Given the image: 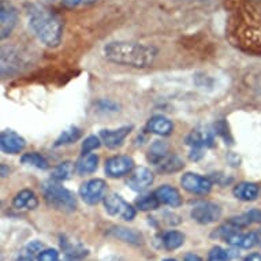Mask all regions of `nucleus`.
I'll use <instances>...</instances> for the list:
<instances>
[{"label": "nucleus", "mask_w": 261, "mask_h": 261, "mask_svg": "<svg viewBox=\"0 0 261 261\" xmlns=\"http://www.w3.org/2000/svg\"><path fill=\"white\" fill-rule=\"evenodd\" d=\"M227 37L238 49L261 55V0H226Z\"/></svg>", "instance_id": "f257e3e1"}, {"label": "nucleus", "mask_w": 261, "mask_h": 261, "mask_svg": "<svg viewBox=\"0 0 261 261\" xmlns=\"http://www.w3.org/2000/svg\"><path fill=\"white\" fill-rule=\"evenodd\" d=\"M158 49L153 45L136 41H111L104 47L106 59L120 66L146 69L153 64Z\"/></svg>", "instance_id": "f03ea898"}, {"label": "nucleus", "mask_w": 261, "mask_h": 261, "mask_svg": "<svg viewBox=\"0 0 261 261\" xmlns=\"http://www.w3.org/2000/svg\"><path fill=\"white\" fill-rule=\"evenodd\" d=\"M26 14L30 29L33 30L37 39L47 47H58L63 35V22L60 17L43 6L33 3L26 6Z\"/></svg>", "instance_id": "7ed1b4c3"}, {"label": "nucleus", "mask_w": 261, "mask_h": 261, "mask_svg": "<svg viewBox=\"0 0 261 261\" xmlns=\"http://www.w3.org/2000/svg\"><path fill=\"white\" fill-rule=\"evenodd\" d=\"M44 198L49 206L63 212H73L77 208V198L69 189L60 186L56 180L45 182L43 186Z\"/></svg>", "instance_id": "20e7f679"}, {"label": "nucleus", "mask_w": 261, "mask_h": 261, "mask_svg": "<svg viewBox=\"0 0 261 261\" xmlns=\"http://www.w3.org/2000/svg\"><path fill=\"white\" fill-rule=\"evenodd\" d=\"M186 142L192 148L190 159L196 162L204 156V150L206 148H212L215 145V132L210 127H198L189 134Z\"/></svg>", "instance_id": "39448f33"}, {"label": "nucleus", "mask_w": 261, "mask_h": 261, "mask_svg": "<svg viewBox=\"0 0 261 261\" xmlns=\"http://www.w3.org/2000/svg\"><path fill=\"white\" fill-rule=\"evenodd\" d=\"M103 202L104 208L111 216H118V218L123 219L126 222H132L136 218V214H137L136 208L124 201L123 198L116 193L106 194Z\"/></svg>", "instance_id": "423d86ee"}, {"label": "nucleus", "mask_w": 261, "mask_h": 261, "mask_svg": "<svg viewBox=\"0 0 261 261\" xmlns=\"http://www.w3.org/2000/svg\"><path fill=\"white\" fill-rule=\"evenodd\" d=\"M190 215H192L193 220L206 226V224H212V223L218 222L220 216H222V208L215 202H197L196 205L193 206Z\"/></svg>", "instance_id": "0eeeda50"}, {"label": "nucleus", "mask_w": 261, "mask_h": 261, "mask_svg": "<svg viewBox=\"0 0 261 261\" xmlns=\"http://www.w3.org/2000/svg\"><path fill=\"white\" fill-rule=\"evenodd\" d=\"M106 192H107V184L106 180L99 178L88 180L80 188V196L88 205H96L100 201H103Z\"/></svg>", "instance_id": "6e6552de"}, {"label": "nucleus", "mask_w": 261, "mask_h": 261, "mask_svg": "<svg viewBox=\"0 0 261 261\" xmlns=\"http://www.w3.org/2000/svg\"><path fill=\"white\" fill-rule=\"evenodd\" d=\"M18 21V11L10 0L0 3V37L5 40L11 35Z\"/></svg>", "instance_id": "1a4fd4ad"}, {"label": "nucleus", "mask_w": 261, "mask_h": 261, "mask_svg": "<svg viewBox=\"0 0 261 261\" xmlns=\"http://www.w3.org/2000/svg\"><path fill=\"white\" fill-rule=\"evenodd\" d=\"M180 185L184 186L185 190H188L192 194H198V196H205L212 189V180L205 176L198 175L194 172H186L180 178Z\"/></svg>", "instance_id": "9d476101"}, {"label": "nucleus", "mask_w": 261, "mask_h": 261, "mask_svg": "<svg viewBox=\"0 0 261 261\" xmlns=\"http://www.w3.org/2000/svg\"><path fill=\"white\" fill-rule=\"evenodd\" d=\"M134 170V160L130 156H114L106 162V174L110 178H120Z\"/></svg>", "instance_id": "9b49d317"}, {"label": "nucleus", "mask_w": 261, "mask_h": 261, "mask_svg": "<svg viewBox=\"0 0 261 261\" xmlns=\"http://www.w3.org/2000/svg\"><path fill=\"white\" fill-rule=\"evenodd\" d=\"M154 175L149 168L137 167L130 172V176L127 179V185L134 192H144L153 184Z\"/></svg>", "instance_id": "f8f14e48"}, {"label": "nucleus", "mask_w": 261, "mask_h": 261, "mask_svg": "<svg viewBox=\"0 0 261 261\" xmlns=\"http://www.w3.org/2000/svg\"><path fill=\"white\" fill-rule=\"evenodd\" d=\"M26 141L13 130H5L0 134V148L5 153L18 154L25 149Z\"/></svg>", "instance_id": "ddd939ff"}, {"label": "nucleus", "mask_w": 261, "mask_h": 261, "mask_svg": "<svg viewBox=\"0 0 261 261\" xmlns=\"http://www.w3.org/2000/svg\"><path fill=\"white\" fill-rule=\"evenodd\" d=\"M132 132V126H123V127L115 128V130H101L100 132V140L104 142V145L110 149H115L122 145V142Z\"/></svg>", "instance_id": "4468645a"}, {"label": "nucleus", "mask_w": 261, "mask_h": 261, "mask_svg": "<svg viewBox=\"0 0 261 261\" xmlns=\"http://www.w3.org/2000/svg\"><path fill=\"white\" fill-rule=\"evenodd\" d=\"M223 241L236 248L250 249L253 246H257V234L256 232H241V230H236L230 232Z\"/></svg>", "instance_id": "2eb2a0df"}, {"label": "nucleus", "mask_w": 261, "mask_h": 261, "mask_svg": "<svg viewBox=\"0 0 261 261\" xmlns=\"http://www.w3.org/2000/svg\"><path fill=\"white\" fill-rule=\"evenodd\" d=\"M154 194L160 204L171 206V208H178L182 205V197H180L179 192L172 186H168V185L160 186L158 190H154Z\"/></svg>", "instance_id": "dca6fc26"}, {"label": "nucleus", "mask_w": 261, "mask_h": 261, "mask_svg": "<svg viewBox=\"0 0 261 261\" xmlns=\"http://www.w3.org/2000/svg\"><path fill=\"white\" fill-rule=\"evenodd\" d=\"M60 240H62L60 245H62L64 256H66V261H82L89 254V252L81 244L67 240L66 237H62Z\"/></svg>", "instance_id": "f3484780"}, {"label": "nucleus", "mask_w": 261, "mask_h": 261, "mask_svg": "<svg viewBox=\"0 0 261 261\" xmlns=\"http://www.w3.org/2000/svg\"><path fill=\"white\" fill-rule=\"evenodd\" d=\"M39 205V198L29 189H23L15 194L13 200V206L15 210H36Z\"/></svg>", "instance_id": "a211bd4d"}, {"label": "nucleus", "mask_w": 261, "mask_h": 261, "mask_svg": "<svg viewBox=\"0 0 261 261\" xmlns=\"http://www.w3.org/2000/svg\"><path fill=\"white\" fill-rule=\"evenodd\" d=\"M148 130L150 133L158 134V136H162V137H166V136H170L174 130V124L168 118L162 115H156L153 118H150L149 122H148Z\"/></svg>", "instance_id": "6ab92c4d"}, {"label": "nucleus", "mask_w": 261, "mask_h": 261, "mask_svg": "<svg viewBox=\"0 0 261 261\" xmlns=\"http://www.w3.org/2000/svg\"><path fill=\"white\" fill-rule=\"evenodd\" d=\"M258 193H260V189L253 182H241L232 190L234 197L245 202L254 201L258 197Z\"/></svg>", "instance_id": "aec40b11"}, {"label": "nucleus", "mask_w": 261, "mask_h": 261, "mask_svg": "<svg viewBox=\"0 0 261 261\" xmlns=\"http://www.w3.org/2000/svg\"><path fill=\"white\" fill-rule=\"evenodd\" d=\"M99 166V158L94 153H84L81 158L78 159L77 164H75V171L80 175H89L93 174L97 170Z\"/></svg>", "instance_id": "412c9836"}, {"label": "nucleus", "mask_w": 261, "mask_h": 261, "mask_svg": "<svg viewBox=\"0 0 261 261\" xmlns=\"http://www.w3.org/2000/svg\"><path fill=\"white\" fill-rule=\"evenodd\" d=\"M110 234L114 236L118 240L123 241L130 245H141L142 236L133 228H126V227H114L110 230Z\"/></svg>", "instance_id": "4be33fe9"}, {"label": "nucleus", "mask_w": 261, "mask_h": 261, "mask_svg": "<svg viewBox=\"0 0 261 261\" xmlns=\"http://www.w3.org/2000/svg\"><path fill=\"white\" fill-rule=\"evenodd\" d=\"M168 149L170 148L164 141H154L149 148V152H148V160L158 166L167 158Z\"/></svg>", "instance_id": "5701e85b"}, {"label": "nucleus", "mask_w": 261, "mask_h": 261, "mask_svg": "<svg viewBox=\"0 0 261 261\" xmlns=\"http://www.w3.org/2000/svg\"><path fill=\"white\" fill-rule=\"evenodd\" d=\"M184 162L182 159L172 154V156H167L160 164H158V171L162 174H171V172L179 171L184 168Z\"/></svg>", "instance_id": "b1692460"}, {"label": "nucleus", "mask_w": 261, "mask_h": 261, "mask_svg": "<svg viewBox=\"0 0 261 261\" xmlns=\"http://www.w3.org/2000/svg\"><path fill=\"white\" fill-rule=\"evenodd\" d=\"M163 246L167 250H175V249L180 248L185 244V236L180 231L176 230H171V231L166 232L162 238Z\"/></svg>", "instance_id": "393cba45"}, {"label": "nucleus", "mask_w": 261, "mask_h": 261, "mask_svg": "<svg viewBox=\"0 0 261 261\" xmlns=\"http://www.w3.org/2000/svg\"><path fill=\"white\" fill-rule=\"evenodd\" d=\"M74 164L71 162H63L58 164L54 170H52V179L56 182H62V180H67L73 175Z\"/></svg>", "instance_id": "a878e982"}, {"label": "nucleus", "mask_w": 261, "mask_h": 261, "mask_svg": "<svg viewBox=\"0 0 261 261\" xmlns=\"http://www.w3.org/2000/svg\"><path fill=\"white\" fill-rule=\"evenodd\" d=\"M21 163L25 164V166H29V167L37 168V170H47L49 167L47 159L41 156L40 153H36V152H30V153L23 154L21 158Z\"/></svg>", "instance_id": "bb28decb"}, {"label": "nucleus", "mask_w": 261, "mask_h": 261, "mask_svg": "<svg viewBox=\"0 0 261 261\" xmlns=\"http://www.w3.org/2000/svg\"><path fill=\"white\" fill-rule=\"evenodd\" d=\"M82 133L81 130L75 126H71V127L63 130L60 136L58 137V140L55 141V146H62V145H69V144H73V142L78 141L81 138Z\"/></svg>", "instance_id": "cd10ccee"}, {"label": "nucleus", "mask_w": 261, "mask_h": 261, "mask_svg": "<svg viewBox=\"0 0 261 261\" xmlns=\"http://www.w3.org/2000/svg\"><path fill=\"white\" fill-rule=\"evenodd\" d=\"M159 205H160V201L156 197V194L152 193V194H146V196H142L136 201V206H137L140 211H153L158 210Z\"/></svg>", "instance_id": "c85d7f7f"}, {"label": "nucleus", "mask_w": 261, "mask_h": 261, "mask_svg": "<svg viewBox=\"0 0 261 261\" xmlns=\"http://www.w3.org/2000/svg\"><path fill=\"white\" fill-rule=\"evenodd\" d=\"M44 250V245L40 242V241H32L30 244L26 245V248L23 249V254L26 256L32 257V258H35L36 256H39L40 253Z\"/></svg>", "instance_id": "c756f323"}, {"label": "nucleus", "mask_w": 261, "mask_h": 261, "mask_svg": "<svg viewBox=\"0 0 261 261\" xmlns=\"http://www.w3.org/2000/svg\"><path fill=\"white\" fill-rule=\"evenodd\" d=\"M228 258H230V256H228L227 250H224L220 246H215V248L211 249L206 261H228Z\"/></svg>", "instance_id": "7c9ffc66"}, {"label": "nucleus", "mask_w": 261, "mask_h": 261, "mask_svg": "<svg viewBox=\"0 0 261 261\" xmlns=\"http://www.w3.org/2000/svg\"><path fill=\"white\" fill-rule=\"evenodd\" d=\"M100 145H101L100 138L96 137V136H90V137L85 138V141L82 144V153H90L94 149L100 148Z\"/></svg>", "instance_id": "2f4dec72"}, {"label": "nucleus", "mask_w": 261, "mask_h": 261, "mask_svg": "<svg viewBox=\"0 0 261 261\" xmlns=\"http://www.w3.org/2000/svg\"><path fill=\"white\" fill-rule=\"evenodd\" d=\"M37 261H60L59 252L56 249H44L37 256Z\"/></svg>", "instance_id": "473e14b6"}, {"label": "nucleus", "mask_w": 261, "mask_h": 261, "mask_svg": "<svg viewBox=\"0 0 261 261\" xmlns=\"http://www.w3.org/2000/svg\"><path fill=\"white\" fill-rule=\"evenodd\" d=\"M248 215L252 223H261V210H250L248 211Z\"/></svg>", "instance_id": "72a5a7b5"}, {"label": "nucleus", "mask_w": 261, "mask_h": 261, "mask_svg": "<svg viewBox=\"0 0 261 261\" xmlns=\"http://www.w3.org/2000/svg\"><path fill=\"white\" fill-rule=\"evenodd\" d=\"M62 3L67 7H75L78 5H82V0H62Z\"/></svg>", "instance_id": "f704fd0d"}, {"label": "nucleus", "mask_w": 261, "mask_h": 261, "mask_svg": "<svg viewBox=\"0 0 261 261\" xmlns=\"http://www.w3.org/2000/svg\"><path fill=\"white\" fill-rule=\"evenodd\" d=\"M185 261H202V258L197 254H194V253H188L186 256L184 257Z\"/></svg>", "instance_id": "c9c22d12"}, {"label": "nucleus", "mask_w": 261, "mask_h": 261, "mask_svg": "<svg viewBox=\"0 0 261 261\" xmlns=\"http://www.w3.org/2000/svg\"><path fill=\"white\" fill-rule=\"evenodd\" d=\"M244 261H261V254L260 253H252L248 257H245Z\"/></svg>", "instance_id": "e433bc0d"}, {"label": "nucleus", "mask_w": 261, "mask_h": 261, "mask_svg": "<svg viewBox=\"0 0 261 261\" xmlns=\"http://www.w3.org/2000/svg\"><path fill=\"white\" fill-rule=\"evenodd\" d=\"M17 261H33V258H32V257H29V256H26V254H23V253H22Z\"/></svg>", "instance_id": "4c0bfd02"}, {"label": "nucleus", "mask_w": 261, "mask_h": 261, "mask_svg": "<svg viewBox=\"0 0 261 261\" xmlns=\"http://www.w3.org/2000/svg\"><path fill=\"white\" fill-rule=\"evenodd\" d=\"M257 234V245H260L261 246V228L258 230V231H256Z\"/></svg>", "instance_id": "58836bf2"}, {"label": "nucleus", "mask_w": 261, "mask_h": 261, "mask_svg": "<svg viewBox=\"0 0 261 261\" xmlns=\"http://www.w3.org/2000/svg\"><path fill=\"white\" fill-rule=\"evenodd\" d=\"M2 176H3V178L7 176V168H6L5 164H2Z\"/></svg>", "instance_id": "ea45409f"}, {"label": "nucleus", "mask_w": 261, "mask_h": 261, "mask_svg": "<svg viewBox=\"0 0 261 261\" xmlns=\"http://www.w3.org/2000/svg\"><path fill=\"white\" fill-rule=\"evenodd\" d=\"M96 0H82V5H92Z\"/></svg>", "instance_id": "a19ab883"}, {"label": "nucleus", "mask_w": 261, "mask_h": 261, "mask_svg": "<svg viewBox=\"0 0 261 261\" xmlns=\"http://www.w3.org/2000/svg\"><path fill=\"white\" fill-rule=\"evenodd\" d=\"M164 261H176V260H174V258H166Z\"/></svg>", "instance_id": "79ce46f5"}, {"label": "nucleus", "mask_w": 261, "mask_h": 261, "mask_svg": "<svg viewBox=\"0 0 261 261\" xmlns=\"http://www.w3.org/2000/svg\"><path fill=\"white\" fill-rule=\"evenodd\" d=\"M200 2H201V0H200Z\"/></svg>", "instance_id": "37998d69"}]
</instances>
